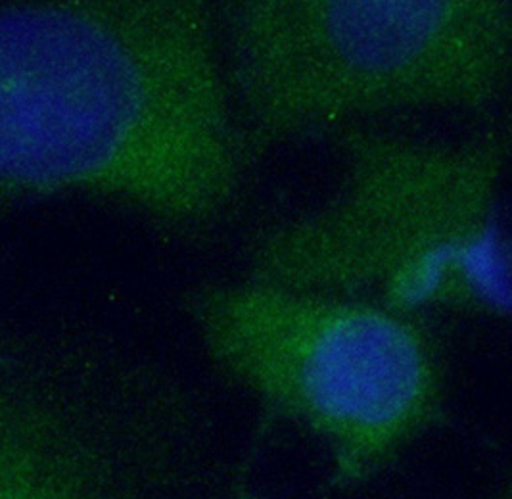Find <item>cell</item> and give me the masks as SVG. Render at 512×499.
<instances>
[{"mask_svg": "<svg viewBox=\"0 0 512 499\" xmlns=\"http://www.w3.org/2000/svg\"><path fill=\"white\" fill-rule=\"evenodd\" d=\"M257 152L512 89V0H210Z\"/></svg>", "mask_w": 512, "mask_h": 499, "instance_id": "cell-2", "label": "cell"}, {"mask_svg": "<svg viewBox=\"0 0 512 499\" xmlns=\"http://www.w3.org/2000/svg\"><path fill=\"white\" fill-rule=\"evenodd\" d=\"M217 417L162 359L79 319L0 331V499L233 492Z\"/></svg>", "mask_w": 512, "mask_h": 499, "instance_id": "cell-4", "label": "cell"}, {"mask_svg": "<svg viewBox=\"0 0 512 499\" xmlns=\"http://www.w3.org/2000/svg\"><path fill=\"white\" fill-rule=\"evenodd\" d=\"M257 156L210 0L2 2V206L102 200L200 242Z\"/></svg>", "mask_w": 512, "mask_h": 499, "instance_id": "cell-1", "label": "cell"}, {"mask_svg": "<svg viewBox=\"0 0 512 499\" xmlns=\"http://www.w3.org/2000/svg\"><path fill=\"white\" fill-rule=\"evenodd\" d=\"M430 308L512 321V235L501 214L443 258L430 290Z\"/></svg>", "mask_w": 512, "mask_h": 499, "instance_id": "cell-5", "label": "cell"}, {"mask_svg": "<svg viewBox=\"0 0 512 499\" xmlns=\"http://www.w3.org/2000/svg\"><path fill=\"white\" fill-rule=\"evenodd\" d=\"M501 496L512 499V475L509 476V478H507V482L503 484V488H501Z\"/></svg>", "mask_w": 512, "mask_h": 499, "instance_id": "cell-6", "label": "cell"}, {"mask_svg": "<svg viewBox=\"0 0 512 499\" xmlns=\"http://www.w3.org/2000/svg\"><path fill=\"white\" fill-rule=\"evenodd\" d=\"M181 311L227 381L323 446L334 490L361 488L442 427L447 382L424 315L254 275L190 286Z\"/></svg>", "mask_w": 512, "mask_h": 499, "instance_id": "cell-3", "label": "cell"}]
</instances>
